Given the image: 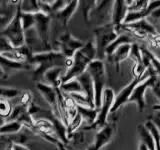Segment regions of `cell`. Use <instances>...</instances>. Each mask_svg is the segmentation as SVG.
Segmentation results:
<instances>
[{
	"label": "cell",
	"mask_w": 160,
	"mask_h": 150,
	"mask_svg": "<svg viewBox=\"0 0 160 150\" xmlns=\"http://www.w3.org/2000/svg\"><path fill=\"white\" fill-rule=\"evenodd\" d=\"M66 69L62 67H55L52 69H49L48 71L45 72L44 79L45 83L48 85H51L54 88H60L62 85V77L64 76Z\"/></svg>",
	"instance_id": "2e32d148"
},
{
	"label": "cell",
	"mask_w": 160,
	"mask_h": 150,
	"mask_svg": "<svg viewBox=\"0 0 160 150\" xmlns=\"http://www.w3.org/2000/svg\"><path fill=\"white\" fill-rule=\"evenodd\" d=\"M60 90H61L63 93H66V94L83 93L81 84L79 83V81L76 78L69 80V81H67V82L62 83V85L60 86Z\"/></svg>",
	"instance_id": "7402d4cb"
},
{
	"label": "cell",
	"mask_w": 160,
	"mask_h": 150,
	"mask_svg": "<svg viewBox=\"0 0 160 150\" xmlns=\"http://www.w3.org/2000/svg\"><path fill=\"white\" fill-rule=\"evenodd\" d=\"M32 103V95L29 91H25L22 95L21 97L19 99V104L22 105V106H25L26 107L27 105H30Z\"/></svg>",
	"instance_id": "d6a6232c"
},
{
	"label": "cell",
	"mask_w": 160,
	"mask_h": 150,
	"mask_svg": "<svg viewBox=\"0 0 160 150\" xmlns=\"http://www.w3.org/2000/svg\"><path fill=\"white\" fill-rule=\"evenodd\" d=\"M130 60H132L133 66H132V75L133 78H139L142 77L148 70V66L144 62L143 56L140 50V46L138 44H133L130 52Z\"/></svg>",
	"instance_id": "8fae6325"
},
{
	"label": "cell",
	"mask_w": 160,
	"mask_h": 150,
	"mask_svg": "<svg viewBox=\"0 0 160 150\" xmlns=\"http://www.w3.org/2000/svg\"><path fill=\"white\" fill-rule=\"evenodd\" d=\"M86 42L74 38L69 31H64V33L59 37L58 42V50L61 52L65 57L73 58L74 54L78 50L81 49Z\"/></svg>",
	"instance_id": "ba28073f"
},
{
	"label": "cell",
	"mask_w": 160,
	"mask_h": 150,
	"mask_svg": "<svg viewBox=\"0 0 160 150\" xmlns=\"http://www.w3.org/2000/svg\"><path fill=\"white\" fill-rule=\"evenodd\" d=\"M128 5V12H141L144 11L145 9H147L149 6L148 0H139V1H128L126 0Z\"/></svg>",
	"instance_id": "484cf974"
},
{
	"label": "cell",
	"mask_w": 160,
	"mask_h": 150,
	"mask_svg": "<svg viewBox=\"0 0 160 150\" xmlns=\"http://www.w3.org/2000/svg\"><path fill=\"white\" fill-rule=\"evenodd\" d=\"M12 106L6 98H0V118H7L12 112Z\"/></svg>",
	"instance_id": "83f0119b"
},
{
	"label": "cell",
	"mask_w": 160,
	"mask_h": 150,
	"mask_svg": "<svg viewBox=\"0 0 160 150\" xmlns=\"http://www.w3.org/2000/svg\"><path fill=\"white\" fill-rule=\"evenodd\" d=\"M19 91L17 89H11V88H4L0 87V98H13L17 96Z\"/></svg>",
	"instance_id": "f546056e"
},
{
	"label": "cell",
	"mask_w": 160,
	"mask_h": 150,
	"mask_svg": "<svg viewBox=\"0 0 160 150\" xmlns=\"http://www.w3.org/2000/svg\"><path fill=\"white\" fill-rule=\"evenodd\" d=\"M23 125L18 121H8L0 127L1 134H17L21 131Z\"/></svg>",
	"instance_id": "cb8c5ba5"
},
{
	"label": "cell",
	"mask_w": 160,
	"mask_h": 150,
	"mask_svg": "<svg viewBox=\"0 0 160 150\" xmlns=\"http://www.w3.org/2000/svg\"><path fill=\"white\" fill-rule=\"evenodd\" d=\"M117 131V123L113 121L107 123L103 128L96 132L94 137V142L88 147V150H100L105 145L111 142Z\"/></svg>",
	"instance_id": "9c48e42d"
},
{
	"label": "cell",
	"mask_w": 160,
	"mask_h": 150,
	"mask_svg": "<svg viewBox=\"0 0 160 150\" xmlns=\"http://www.w3.org/2000/svg\"><path fill=\"white\" fill-rule=\"evenodd\" d=\"M77 110H78V113L81 115L83 118V122L85 123V126L93 124L95 122V120L97 119L98 113H99V109L78 106V105H77Z\"/></svg>",
	"instance_id": "d6986e66"
},
{
	"label": "cell",
	"mask_w": 160,
	"mask_h": 150,
	"mask_svg": "<svg viewBox=\"0 0 160 150\" xmlns=\"http://www.w3.org/2000/svg\"><path fill=\"white\" fill-rule=\"evenodd\" d=\"M82 4V12H83V17L86 23H89V21H91V14L93 12L94 8L96 7L97 1H81L80 2Z\"/></svg>",
	"instance_id": "d4e9b609"
},
{
	"label": "cell",
	"mask_w": 160,
	"mask_h": 150,
	"mask_svg": "<svg viewBox=\"0 0 160 150\" xmlns=\"http://www.w3.org/2000/svg\"><path fill=\"white\" fill-rule=\"evenodd\" d=\"M138 150H149L143 143H139V146H138Z\"/></svg>",
	"instance_id": "e575fe53"
},
{
	"label": "cell",
	"mask_w": 160,
	"mask_h": 150,
	"mask_svg": "<svg viewBox=\"0 0 160 150\" xmlns=\"http://www.w3.org/2000/svg\"><path fill=\"white\" fill-rule=\"evenodd\" d=\"M87 72L92 78L94 86V103L95 108L99 109L102 103V95L106 83V68L102 60L95 59L87 68Z\"/></svg>",
	"instance_id": "3957f363"
},
{
	"label": "cell",
	"mask_w": 160,
	"mask_h": 150,
	"mask_svg": "<svg viewBox=\"0 0 160 150\" xmlns=\"http://www.w3.org/2000/svg\"><path fill=\"white\" fill-rule=\"evenodd\" d=\"M149 119L155 124V126L157 127L160 132V104L153 106V114L150 116Z\"/></svg>",
	"instance_id": "4dcf8cb0"
},
{
	"label": "cell",
	"mask_w": 160,
	"mask_h": 150,
	"mask_svg": "<svg viewBox=\"0 0 160 150\" xmlns=\"http://www.w3.org/2000/svg\"><path fill=\"white\" fill-rule=\"evenodd\" d=\"M78 5H79V1H70L63 10L56 13H53L54 17L61 23L63 28H67L69 20L72 17V15L75 13V11H76Z\"/></svg>",
	"instance_id": "e0dca14e"
},
{
	"label": "cell",
	"mask_w": 160,
	"mask_h": 150,
	"mask_svg": "<svg viewBox=\"0 0 160 150\" xmlns=\"http://www.w3.org/2000/svg\"><path fill=\"white\" fill-rule=\"evenodd\" d=\"M150 75H151V74H150V70L148 69L146 71V73H145L142 77L133 78V80L127 85V86H125L118 94H116L115 101H114V104H113V106L111 108V111H110V113H115L120 107L123 106L124 104L128 103L129 99H130V97H131L134 89L136 88L137 85L140 84L142 81H144L145 79H147L148 77H150Z\"/></svg>",
	"instance_id": "52a82bcc"
},
{
	"label": "cell",
	"mask_w": 160,
	"mask_h": 150,
	"mask_svg": "<svg viewBox=\"0 0 160 150\" xmlns=\"http://www.w3.org/2000/svg\"><path fill=\"white\" fill-rule=\"evenodd\" d=\"M124 25H126V26H128L129 28L137 30V31L145 33V34H147V35H155V34H157L156 31H155L154 27L147 21L146 18L142 19V20H139V21L131 23V24H124Z\"/></svg>",
	"instance_id": "44dd1931"
},
{
	"label": "cell",
	"mask_w": 160,
	"mask_h": 150,
	"mask_svg": "<svg viewBox=\"0 0 160 150\" xmlns=\"http://www.w3.org/2000/svg\"><path fill=\"white\" fill-rule=\"evenodd\" d=\"M94 43L96 47L97 56L96 59H106V49L111 45L118 37V31L112 23H108L103 26H98L94 29Z\"/></svg>",
	"instance_id": "7a4b0ae2"
},
{
	"label": "cell",
	"mask_w": 160,
	"mask_h": 150,
	"mask_svg": "<svg viewBox=\"0 0 160 150\" xmlns=\"http://www.w3.org/2000/svg\"><path fill=\"white\" fill-rule=\"evenodd\" d=\"M115 97H116V94H115L114 90L112 88H105L103 91L102 95V103L101 106L99 108V113L97 119L95 120V122L91 125H88V126H82L81 130L83 131H98L101 128H103L105 125L107 124V118L108 115L111 111V108L114 104L115 101Z\"/></svg>",
	"instance_id": "277c9868"
},
{
	"label": "cell",
	"mask_w": 160,
	"mask_h": 150,
	"mask_svg": "<svg viewBox=\"0 0 160 150\" xmlns=\"http://www.w3.org/2000/svg\"><path fill=\"white\" fill-rule=\"evenodd\" d=\"M131 48H132V45L131 44H124L121 45L120 47H118L115 52L106 58V60L114 65L115 70L117 72H119V68H120V63L123 62L124 60H126L127 58H129L130 56V52H131Z\"/></svg>",
	"instance_id": "5bb4252c"
},
{
	"label": "cell",
	"mask_w": 160,
	"mask_h": 150,
	"mask_svg": "<svg viewBox=\"0 0 160 150\" xmlns=\"http://www.w3.org/2000/svg\"><path fill=\"white\" fill-rule=\"evenodd\" d=\"M4 36L8 38L14 48H20L25 45V35L21 23V13L18 12L8 27L4 30Z\"/></svg>",
	"instance_id": "5b68a950"
},
{
	"label": "cell",
	"mask_w": 160,
	"mask_h": 150,
	"mask_svg": "<svg viewBox=\"0 0 160 150\" xmlns=\"http://www.w3.org/2000/svg\"><path fill=\"white\" fill-rule=\"evenodd\" d=\"M12 150H29L27 147L23 146V145H20V144H14L12 146Z\"/></svg>",
	"instance_id": "836d02e7"
},
{
	"label": "cell",
	"mask_w": 160,
	"mask_h": 150,
	"mask_svg": "<svg viewBox=\"0 0 160 150\" xmlns=\"http://www.w3.org/2000/svg\"><path fill=\"white\" fill-rule=\"evenodd\" d=\"M144 125L146 126V128L149 130V132L152 135V137L155 141L156 150H160V132H159V130L157 129V127L155 126V124L150 119H148L147 121L144 123Z\"/></svg>",
	"instance_id": "4316f807"
},
{
	"label": "cell",
	"mask_w": 160,
	"mask_h": 150,
	"mask_svg": "<svg viewBox=\"0 0 160 150\" xmlns=\"http://www.w3.org/2000/svg\"><path fill=\"white\" fill-rule=\"evenodd\" d=\"M137 132H138V136L140 138V143H143L149 150H156L155 141L152 137V135L144 124L138 125Z\"/></svg>",
	"instance_id": "ac0fdd59"
},
{
	"label": "cell",
	"mask_w": 160,
	"mask_h": 150,
	"mask_svg": "<svg viewBox=\"0 0 160 150\" xmlns=\"http://www.w3.org/2000/svg\"><path fill=\"white\" fill-rule=\"evenodd\" d=\"M96 56L97 51L94 40H89L81 49L74 54L73 65L71 68L65 72L64 76L62 77V83L77 78L84 72H86L89 65L96 59Z\"/></svg>",
	"instance_id": "6da1fadb"
},
{
	"label": "cell",
	"mask_w": 160,
	"mask_h": 150,
	"mask_svg": "<svg viewBox=\"0 0 160 150\" xmlns=\"http://www.w3.org/2000/svg\"><path fill=\"white\" fill-rule=\"evenodd\" d=\"M13 48L14 47L12 46V44L10 43L8 38H6L5 36L0 37V54L3 52L9 51V50H12Z\"/></svg>",
	"instance_id": "1f68e13d"
},
{
	"label": "cell",
	"mask_w": 160,
	"mask_h": 150,
	"mask_svg": "<svg viewBox=\"0 0 160 150\" xmlns=\"http://www.w3.org/2000/svg\"><path fill=\"white\" fill-rule=\"evenodd\" d=\"M150 70V77L145 79L140 84H138L136 88L134 89V91L131 95V97L129 99V102H134L137 106V110L139 112H143L145 108V92L148 88H152L153 85L157 79V74L154 72V70L150 66L148 68Z\"/></svg>",
	"instance_id": "8992f818"
},
{
	"label": "cell",
	"mask_w": 160,
	"mask_h": 150,
	"mask_svg": "<svg viewBox=\"0 0 160 150\" xmlns=\"http://www.w3.org/2000/svg\"><path fill=\"white\" fill-rule=\"evenodd\" d=\"M0 56L15 63H25L27 60H29V57L27 55H25L20 48H13L12 50L1 53Z\"/></svg>",
	"instance_id": "ffe728a7"
},
{
	"label": "cell",
	"mask_w": 160,
	"mask_h": 150,
	"mask_svg": "<svg viewBox=\"0 0 160 150\" xmlns=\"http://www.w3.org/2000/svg\"><path fill=\"white\" fill-rule=\"evenodd\" d=\"M128 13V5L126 0H116L113 3L111 23L118 28L124 23Z\"/></svg>",
	"instance_id": "7c38bea8"
},
{
	"label": "cell",
	"mask_w": 160,
	"mask_h": 150,
	"mask_svg": "<svg viewBox=\"0 0 160 150\" xmlns=\"http://www.w3.org/2000/svg\"><path fill=\"white\" fill-rule=\"evenodd\" d=\"M37 89L42 95L43 98L46 100V102L51 108V112L54 115V117L60 120L58 104H57V88L52 87L51 85H48L43 82L37 83Z\"/></svg>",
	"instance_id": "30bf717a"
},
{
	"label": "cell",
	"mask_w": 160,
	"mask_h": 150,
	"mask_svg": "<svg viewBox=\"0 0 160 150\" xmlns=\"http://www.w3.org/2000/svg\"><path fill=\"white\" fill-rule=\"evenodd\" d=\"M114 1H97L96 7L91 14V18L94 16L97 20H110L112 17V8Z\"/></svg>",
	"instance_id": "9a60e30c"
},
{
	"label": "cell",
	"mask_w": 160,
	"mask_h": 150,
	"mask_svg": "<svg viewBox=\"0 0 160 150\" xmlns=\"http://www.w3.org/2000/svg\"><path fill=\"white\" fill-rule=\"evenodd\" d=\"M21 23H22V28L25 31H27L28 29L33 28L35 26V17L34 14L30 13H22L21 14Z\"/></svg>",
	"instance_id": "f1b7e54d"
},
{
	"label": "cell",
	"mask_w": 160,
	"mask_h": 150,
	"mask_svg": "<svg viewBox=\"0 0 160 150\" xmlns=\"http://www.w3.org/2000/svg\"><path fill=\"white\" fill-rule=\"evenodd\" d=\"M140 50H141V53L144 55V56L149 60L150 66H151V68L154 70V72L156 73L157 76L160 78V61L144 46V45L140 46Z\"/></svg>",
	"instance_id": "603a6c76"
},
{
	"label": "cell",
	"mask_w": 160,
	"mask_h": 150,
	"mask_svg": "<svg viewBox=\"0 0 160 150\" xmlns=\"http://www.w3.org/2000/svg\"><path fill=\"white\" fill-rule=\"evenodd\" d=\"M79 83L81 84V87L83 90V94L86 96L88 102L90 104V107L95 108V103H94V86L92 82V78L90 76V74L86 71L80 76L76 78Z\"/></svg>",
	"instance_id": "4fadbf2b"
}]
</instances>
